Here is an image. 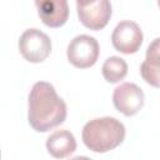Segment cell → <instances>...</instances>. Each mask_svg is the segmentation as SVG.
Returning a JSON list of instances; mask_svg holds the SVG:
<instances>
[{
  "label": "cell",
  "instance_id": "obj_12",
  "mask_svg": "<svg viewBox=\"0 0 160 160\" xmlns=\"http://www.w3.org/2000/svg\"><path fill=\"white\" fill-rule=\"evenodd\" d=\"M70 160H91V159H89V158H86V156H76V158H72V159H70Z\"/></svg>",
  "mask_w": 160,
  "mask_h": 160
},
{
  "label": "cell",
  "instance_id": "obj_6",
  "mask_svg": "<svg viewBox=\"0 0 160 160\" xmlns=\"http://www.w3.org/2000/svg\"><path fill=\"white\" fill-rule=\"evenodd\" d=\"M112 102L118 111L125 116L138 114L145 102V95L140 86L134 82H122L114 89Z\"/></svg>",
  "mask_w": 160,
  "mask_h": 160
},
{
  "label": "cell",
  "instance_id": "obj_7",
  "mask_svg": "<svg viewBox=\"0 0 160 160\" xmlns=\"http://www.w3.org/2000/svg\"><path fill=\"white\" fill-rule=\"evenodd\" d=\"M142 39H144V35L141 29L136 22L130 20L120 21L115 26L111 34L112 46L118 51L128 55L134 54L140 49L142 44Z\"/></svg>",
  "mask_w": 160,
  "mask_h": 160
},
{
  "label": "cell",
  "instance_id": "obj_10",
  "mask_svg": "<svg viewBox=\"0 0 160 160\" xmlns=\"http://www.w3.org/2000/svg\"><path fill=\"white\" fill-rule=\"evenodd\" d=\"M142 79L154 88H159V39L156 38L146 50V58L140 66Z\"/></svg>",
  "mask_w": 160,
  "mask_h": 160
},
{
  "label": "cell",
  "instance_id": "obj_11",
  "mask_svg": "<svg viewBox=\"0 0 160 160\" xmlns=\"http://www.w3.org/2000/svg\"><path fill=\"white\" fill-rule=\"evenodd\" d=\"M104 79L108 82H118L122 80L128 74V64L124 59L119 56H110L105 60L101 68Z\"/></svg>",
  "mask_w": 160,
  "mask_h": 160
},
{
  "label": "cell",
  "instance_id": "obj_2",
  "mask_svg": "<svg viewBox=\"0 0 160 160\" xmlns=\"http://www.w3.org/2000/svg\"><path fill=\"white\" fill-rule=\"evenodd\" d=\"M82 141L94 152H106L119 146L125 139L124 124L110 116L88 121L81 132Z\"/></svg>",
  "mask_w": 160,
  "mask_h": 160
},
{
  "label": "cell",
  "instance_id": "obj_13",
  "mask_svg": "<svg viewBox=\"0 0 160 160\" xmlns=\"http://www.w3.org/2000/svg\"><path fill=\"white\" fill-rule=\"evenodd\" d=\"M0 158H1V152H0Z\"/></svg>",
  "mask_w": 160,
  "mask_h": 160
},
{
  "label": "cell",
  "instance_id": "obj_1",
  "mask_svg": "<svg viewBox=\"0 0 160 160\" xmlns=\"http://www.w3.org/2000/svg\"><path fill=\"white\" fill-rule=\"evenodd\" d=\"M65 101L58 95L55 88L46 81H38L29 94L28 120L30 126L39 132L49 131L66 119Z\"/></svg>",
  "mask_w": 160,
  "mask_h": 160
},
{
  "label": "cell",
  "instance_id": "obj_4",
  "mask_svg": "<svg viewBox=\"0 0 160 160\" xmlns=\"http://www.w3.org/2000/svg\"><path fill=\"white\" fill-rule=\"evenodd\" d=\"M99 42L94 36L78 35L75 36L66 50L69 61L79 69H88L92 66L99 58Z\"/></svg>",
  "mask_w": 160,
  "mask_h": 160
},
{
  "label": "cell",
  "instance_id": "obj_3",
  "mask_svg": "<svg viewBox=\"0 0 160 160\" xmlns=\"http://www.w3.org/2000/svg\"><path fill=\"white\" fill-rule=\"evenodd\" d=\"M19 50L25 60L41 62L51 52V40L39 29H28L20 35Z\"/></svg>",
  "mask_w": 160,
  "mask_h": 160
},
{
  "label": "cell",
  "instance_id": "obj_5",
  "mask_svg": "<svg viewBox=\"0 0 160 160\" xmlns=\"http://www.w3.org/2000/svg\"><path fill=\"white\" fill-rule=\"evenodd\" d=\"M78 16L81 24L90 30H101L111 16V4L108 0L76 1Z\"/></svg>",
  "mask_w": 160,
  "mask_h": 160
},
{
  "label": "cell",
  "instance_id": "obj_8",
  "mask_svg": "<svg viewBox=\"0 0 160 160\" xmlns=\"http://www.w3.org/2000/svg\"><path fill=\"white\" fill-rule=\"evenodd\" d=\"M35 5L41 21L49 28H60L69 18L66 0H41L35 1Z\"/></svg>",
  "mask_w": 160,
  "mask_h": 160
},
{
  "label": "cell",
  "instance_id": "obj_9",
  "mask_svg": "<svg viewBox=\"0 0 160 160\" xmlns=\"http://www.w3.org/2000/svg\"><path fill=\"white\" fill-rule=\"evenodd\" d=\"M46 149L55 159H64L76 150V140L69 130H58L46 140Z\"/></svg>",
  "mask_w": 160,
  "mask_h": 160
}]
</instances>
